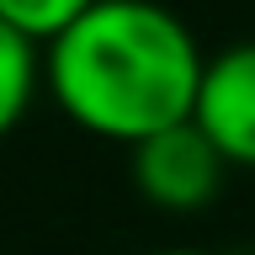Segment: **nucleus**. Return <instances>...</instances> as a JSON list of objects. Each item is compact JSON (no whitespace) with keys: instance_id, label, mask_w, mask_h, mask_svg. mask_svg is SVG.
Masks as SVG:
<instances>
[{"instance_id":"f257e3e1","label":"nucleus","mask_w":255,"mask_h":255,"mask_svg":"<svg viewBox=\"0 0 255 255\" xmlns=\"http://www.w3.org/2000/svg\"><path fill=\"white\" fill-rule=\"evenodd\" d=\"M202 43L159 0H96L43 48V91L91 138L143 143L191 117Z\"/></svg>"},{"instance_id":"f03ea898","label":"nucleus","mask_w":255,"mask_h":255,"mask_svg":"<svg viewBox=\"0 0 255 255\" xmlns=\"http://www.w3.org/2000/svg\"><path fill=\"white\" fill-rule=\"evenodd\" d=\"M223 154L197 123H175L133 143V186L159 213H202L223 186Z\"/></svg>"},{"instance_id":"7ed1b4c3","label":"nucleus","mask_w":255,"mask_h":255,"mask_svg":"<svg viewBox=\"0 0 255 255\" xmlns=\"http://www.w3.org/2000/svg\"><path fill=\"white\" fill-rule=\"evenodd\" d=\"M191 123L223 154V165L255 170V43H229L202 64Z\"/></svg>"},{"instance_id":"20e7f679","label":"nucleus","mask_w":255,"mask_h":255,"mask_svg":"<svg viewBox=\"0 0 255 255\" xmlns=\"http://www.w3.org/2000/svg\"><path fill=\"white\" fill-rule=\"evenodd\" d=\"M37 85H43V48L0 21V138L27 117Z\"/></svg>"},{"instance_id":"39448f33","label":"nucleus","mask_w":255,"mask_h":255,"mask_svg":"<svg viewBox=\"0 0 255 255\" xmlns=\"http://www.w3.org/2000/svg\"><path fill=\"white\" fill-rule=\"evenodd\" d=\"M96 0H0V21L16 27L21 37H32L37 48H48L64 27H75Z\"/></svg>"},{"instance_id":"423d86ee","label":"nucleus","mask_w":255,"mask_h":255,"mask_svg":"<svg viewBox=\"0 0 255 255\" xmlns=\"http://www.w3.org/2000/svg\"><path fill=\"white\" fill-rule=\"evenodd\" d=\"M143 255H207V250H191V245H165V250H143Z\"/></svg>"}]
</instances>
